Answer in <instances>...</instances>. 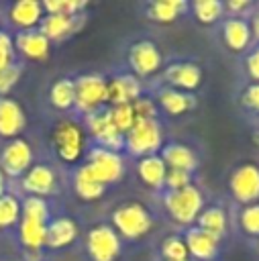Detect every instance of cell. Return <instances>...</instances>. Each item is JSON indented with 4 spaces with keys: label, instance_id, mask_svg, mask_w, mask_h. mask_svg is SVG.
I'll return each mask as SVG.
<instances>
[{
    "label": "cell",
    "instance_id": "6",
    "mask_svg": "<svg viewBox=\"0 0 259 261\" xmlns=\"http://www.w3.org/2000/svg\"><path fill=\"white\" fill-rule=\"evenodd\" d=\"M86 251L92 261H116L122 253V239L110 224H96L88 230Z\"/></svg>",
    "mask_w": 259,
    "mask_h": 261
},
{
    "label": "cell",
    "instance_id": "44",
    "mask_svg": "<svg viewBox=\"0 0 259 261\" xmlns=\"http://www.w3.org/2000/svg\"><path fill=\"white\" fill-rule=\"evenodd\" d=\"M249 27H251V35H253V39L259 43V8L253 10V18H251Z\"/></svg>",
    "mask_w": 259,
    "mask_h": 261
},
{
    "label": "cell",
    "instance_id": "31",
    "mask_svg": "<svg viewBox=\"0 0 259 261\" xmlns=\"http://www.w3.org/2000/svg\"><path fill=\"white\" fill-rule=\"evenodd\" d=\"M20 220V200L16 194H2L0 196V230L16 226Z\"/></svg>",
    "mask_w": 259,
    "mask_h": 261
},
{
    "label": "cell",
    "instance_id": "9",
    "mask_svg": "<svg viewBox=\"0 0 259 261\" xmlns=\"http://www.w3.org/2000/svg\"><path fill=\"white\" fill-rule=\"evenodd\" d=\"M228 190L232 200L243 206L259 202V167L255 163L235 167L228 177Z\"/></svg>",
    "mask_w": 259,
    "mask_h": 261
},
{
    "label": "cell",
    "instance_id": "22",
    "mask_svg": "<svg viewBox=\"0 0 259 261\" xmlns=\"http://www.w3.org/2000/svg\"><path fill=\"white\" fill-rule=\"evenodd\" d=\"M47 224L49 222H41V220H33V218H22L18 220V239L22 243V247L31 253H41L43 247H47Z\"/></svg>",
    "mask_w": 259,
    "mask_h": 261
},
{
    "label": "cell",
    "instance_id": "13",
    "mask_svg": "<svg viewBox=\"0 0 259 261\" xmlns=\"http://www.w3.org/2000/svg\"><path fill=\"white\" fill-rule=\"evenodd\" d=\"M141 82L135 73H120L108 80L106 86V102L110 106H120V104H133L135 100L141 98Z\"/></svg>",
    "mask_w": 259,
    "mask_h": 261
},
{
    "label": "cell",
    "instance_id": "18",
    "mask_svg": "<svg viewBox=\"0 0 259 261\" xmlns=\"http://www.w3.org/2000/svg\"><path fill=\"white\" fill-rule=\"evenodd\" d=\"M43 16H45V10H43V2L39 0H16L8 8V18L18 31L39 29Z\"/></svg>",
    "mask_w": 259,
    "mask_h": 261
},
{
    "label": "cell",
    "instance_id": "16",
    "mask_svg": "<svg viewBox=\"0 0 259 261\" xmlns=\"http://www.w3.org/2000/svg\"><path fill=\"white\" fill-rule=\"evenodd\" d=\"M165 80H167L169 88H175V90H182V92L190 94L196 88H200L202 69H200V65H196L192 61H177V63L167 65Z\"/></svg>",
    "mask_w": 259,
    "mask_h": 261
},
{
    "label": "cell",
    "instance_id": "12",
    "mask_svg": "<svg viewBox=\"0 0 259 261\" xmlns=\"http://www.w3.org/2000/svg\"><path fill=\"white\" fill-rule=\"evenodd\" d=\"M20 188L29 196L45 198L57 190V175L53 167L45 163H37V165H31L29 171L20 177Z\"/></svg>",
    "mask_w": 259,
    "mask_h": 261
},
{
    "label": "cell",
    "instance_id": "5",
    "mask_svg": "<svg viewBox=\"0 0 259 261\" xmlns=\"http://www.w3.org/2000/svg\"><path fill=\"white\" fill-rule=\"evenodd\" d=\"M90 173L104 186L118 184L124 177V159L116 151H108L102 147H94L88 153V161L84 163Z\"/></svg>",
    "mask_w": 259,
    "mask_h": 261
},
{
    "label": "cell",
    "instance_id": "19",
    "mask_svg": "<svg viewBox=\"0 0 259 261\" xmlns=\"http://www.w3.org/2000/svg\"><path fill=\"white\" fill-rule=\"evenodd\" d=\"M222 41L235 53H243L245 49H249V45L253 41L249 22L245 18H241V16L226 18L222 22Z\"/></svg>",
    "mask_w": 259,
    "mask_h": 261
},
{
    "label": "cell",
    "instance_id": "45",
    "mask_svg": "<svg viewBox=\"0 0 259 261\" xmlns=\"http://www.w3.org/2000/svg\"><path fill=\"white\" fill-rule=\"evenodd\" d=\"M2 194H6V175H4V171L0 169V196Z\"/></svg>",
    "mask_w": 259,
    "mask_h": 261
},
{
    "label": "cell",
    "instance_id": "27",
    "mask_svg": "<svg viewBox=\"0 0 259 261\" xmlns=\"http://www.w3.org/2000/svg\"><path fill=\"white\" fill-rule=\"evenodd\" d=\"M196 226L214 234V237H218V239H222L228 230V214L222 206H206L200 212V216L196 220Z\"/></svg>",
    "mask_w": 259,
    "mask_h": 261
},
{
    "label": "cell",
    "instance_id": "36",
    "mask_svg": "<svg viewBox=\"0 0 259 261\" xmlns=\"http://www.w3.org/2000/svg\"><path fill=\"white\" fill-rule=\"evenodd\" d=\"M86 8V2L82 0H45L43 2V10L45 14H69V16H77L80 10Z\"/></svg>",
    "mask_w": 259,
    "mask_h": 261
},
{
    "label": "cell",
    "instance_id": "37",
    "mask_svg": "<svg viewBox=\"0 0 259 261\" xmlns=\"http://www.w3.org/2000/svg\"><path fill=\"white\" fill-rule=\"evenodd\" d=\"M163 186L167 188V192L188 188V186H192V173L190 171H184V169H167Z\"/></svg>",
    "mask_w": 259,
    "mask_h": 261
},
{
    "label": "cell",
    "instance_id": "14",
    "mask_svg": "<svg viewBox=\"0 0 259 261\" xmlns=\"http://www.w3.org/2000/svg\"><path fill=\"white\" fill-rule=\"evenodd\" d=\"M184 243L188 247V255L194 257L196 261H214L220 251V239L198 226L186 230Z\"/></svg>",
    "mask_w": 259,
    "mask_h": 261
},
{
    "label": "cell",
    "instance_id": "7",
    "mask_svg": "<svg viewBox=\"0 0 259 261\" xmlns=\"http://www.w3.org/2000/svg\"><path fill=\"white\" fill-rule=\"evenodd\" d=\"M73 84H75V108L86 116L100 110L106 104L108 80H104L100 73H84L75 77Z\"/></svg>",
    "mask_w": 259,
    "mask_h": 261
},
{
    "label": "cell",
    "instance_id": "24",
    "mask_svg": "<svg viewBox=\"0 0 259 261\" xmlns=\"http://www.w3.org/2000/svg\"><path fill=\"white\" fill-rule=\"evenodd\" d=\"M157 102L159 106L171 114V116H182L186 114L188 110L194 108V96L188 94V92H182V90H175V88H161L159 94H157Z\"/></svg>",
    "mask_w": 259,
    "mask_h": 261
},
{
    "label": "cell",
    "instance_id": "23",
    "mask_svg": "<svg viewBox=\"0 0 259 261\" xmlns=\"http://www.w3.org/2000/svg\"><path fill=\"white\" fill-rule=\"evenodd\" d=\"M77 16H69V14H45L43 20H41V24H39V31L49 41H61V39L69 37L77 29V24H75Z\"/></svg>",
    "mask_w": 259,
    "mask_h": 261
},
{
    "label": "cell",
    "instance_id": "11",
    "mask_svg": "<svg viewBox=\"0 0 259 261\" xmlns=\"http://www.w3.org/2000/svg\"><path fill=\"white\" fill-rule=\"evenodd\" d=\"M128 65L137 77H149V75L157 73L163 65L159 47L149 39L133 43L128 49Z\"/></svg>",
    "mask_w": 259,
    "mask_h": 261
},
{
    "label": "cell",
    "instance_id": "28",
    "mask_svg": "<svg viewBox=\"0 0 259 261\" xmlns=\"http://www.w3.org/2000/svg\"><path fill=\"white\" fill-rule=\"evenodd\" d=\"M73 188H75V194L82 198V200H88V202H94V200H100L106 186L100 184L86 165H80L73 173Z\"/></svg>",
    "mask_w": 259,
    "mask_h": 261
},
{
    "label": "cell",
    "instance_id": "10",
    "mask_svg": "<svg viewBox=\"0 0 259 261\" xmlns=\"http://www.w3.org/2000/svg\"><path fill=\"white\" fill-rule=\"evenodd\" d=\"M33 165V149L29 141L16 137L10 139L0 151V169L6 177H22Z\"/></svg>",
    "mask_w": 259,
    "mask_h": 261
},
{
    "label": "cell",
    "instance_id": "4",
    "mask_svg": "<svg viewBox=\"0 0 259 261\" xmlns=\"http://www.w3.org/2000/svg\"><path fill=\"white\" fill-rule=\"evenodd\" d=\"M163 147V130L157 120H139L124 135V149L128 155L141 159L147 155H157Z\"/></svg>",
    "mask_w": 259,
    "mask_h": 261
},
{
    "label": "cell",
    "instance_id": "29",
    "mask_svg": "<svg viewBox=\"0 0 259 261\" xmlns=\"http://www.w3.org/2000/svg\"><path fill=\"white\" fill-rule=\"evenodd\" d=\"M49 102L57 110H69L75 106V84L71 77H59L49 88Z\"/></svg>",
    "mask_w": 259,
    "mask_h": 261
},
{
    "label": "cell",
    "instance_id": "43",
    "mask_svg": "<svg viewBox=\"0 0 259 261\" xmlns=\"http://www.w3.org/2000/svg\"><path fill=\"white\" fill-rule=\"evenodd\" d=\"M224 10H230L232 14H237V16L243 18V12L251 10V2L249 0H228L224 4Z\"/></svg>",
    "mask_w": 259,
    "mask_h": 261
},
{
    "label": "cell",
    "instance_id": "20",
    "mask_svg": "<svg viewBox=\"0 0 259 261\" xmlns=\"http://www.w3.org/2000/svg\"><path fill=\"white\" fill-rule=\"evenodd\" d=\"M80 234V226L69 216H57L47 224V247L49 249H65Z\"/></svg>",
    "mask_w": 259,
    "mask_h": 261
},
{
    "label": "cell",
    "instance_id": "41",
    "mask_svg": "<svg viewBox=\"0 0 259 261\" xmlns=\"http://www.w3.org/2000/svg\"><path fill=\"white\" fill-rule=\"evenodd\" d=\"M245 69H247V75L253 80V84H259V43L247 53Z\"/></svg>",
    "mask_w": 259,
    "mask_h": 261
},
{
    "label": "cell",
    "instance_id": "42",
    "mask_svg": "<svg viewBox=\"0 0 259 261\" xmlns=\"http://www.w3.org/2000/svg\"><path fill=\"white\" fill-rule=\"evenodd\" d=\"M243 104L253 110V112H259V84H249L243 92Z\"/></svg>",
    "mask_w": 259,
    "mask_h": 261
},
{
    "label": "cell",
    "instance_id": "21",
    "mask_svg": "<svg viewBox=\"0 0 259 261\" xmlns=\"http://www.w3.org/2000/svg\"><path fill=\"white\" fill-rule=\"evenodd\" d=\"M159 157L167 165V169H184V171H194L198 167V155L194 153L192 147L184 143H167L161 147Z\"/></svg>",
    "mask_w": 259,
    "mask_h": 261
},
{
    "label": "cell",
    "instance_id": "30",
    "mask_svg": "<svg viewBox=\"0 0 259 261\" xmlns=\"http://www.w3.org/2000/svg\"><path fill=\"white\" fill-rule=\"evenodd\" d=\"M192 12L202 24H214L218 18L224 16V4L220 0H196L192 4Z\"/></svg>",
    "mask_w": 259,
    "mask_h": 261
},
{
    "label": "cell",
    "instance_id": "2",
    "mask_svg": "<svg viewBox=\"0 0 259 261\" xmlns=\"http://www.w3.org/2000/svg\"><path fill=\"white\" fill-rule=\"evenodd\" d=\"M51 147L63 163H77L86 149V128L71 120H59L51 130Z\"/></svg>",
    "mask_w": 259,
    "mask_h": 261
},
{
    "label": "cell",
    "instance_id": "3",
    "mask_svg": "<svg viewBox=\"0 0 259 261\" xmlns=\"http://www.w3.org/2000/svg\"><path fill=\"white\" fill-rule=\"evenodd\" d=\"M153 226L151 212L141 202H124L112 212V228L120 234V239H141Z\"/></svg>",
    "mask_w": 259,
    "mask_h": 261
},
{
    "label": "cell",
    "instance_id": "35",
    "mask_svg": "<svg viewBox=\"0 0 259 261\" xmlns=\"http://www.w3.org/2000/svg\"><path fill=\"white\" fill-rule=\"evenodd\" d=\"M110 118L114 122V126L118 128V133L126 135L135 124V112H133V104H120V106H110Z\"/></svg>",
    "mask_w": 259,
    "mask_h": 261
},
{
    "label": "cell",
    "instance_id": "32",
    "mask_svg": "<svg viewBox=\"0 0 259 261\" xmlns=\"http://www.w3.org/2000/svg\"><path fill=\"white\" fill-rule=\"evenodd\" d=\"M20 216L41 220V222H49V204H47V200L39 198V196H27L20 202Z\"/></svg>",
    "mask_w": 259,
    "mask_h": 261
},
{
    "label": "cell",
    "instance_id": "39",
    "mask_svg": "<svg viewBox=\"0 0 259 261\" xmlns=\"http://www.w3.org/2000/svg\"><path fill=\"white\" fill-rule=\"evenodd\" d=\"M14 37L0 31V69L14 65Z\"/></svg>",
    "mask_w": 259,
    "mask_h": 261
},
{
    "label": "cell",
    "instance_id": "34",
    "mask_svg": "<svg viewBox=\"0 0 259 261\" xmlns=\"http://www.w3.org/2000/svg\"><path fill=\"white\" fill-rule=\"evenodd\" d=\"M239 226L249 237H259V202L247 204L239 212Z\"/></svg>",
    "mask_w": 259,
    "mask_h": 261
},
{
    "label": "cell",
    "instance_id": "33",
    "mask_svg": "<svg viewBox=\"0 0 259 261\" xmlns=\"http://www.w3.org/2000/svg\"><path fill=\"white\" fill-rule=\"evenodd\" d=\"M161 255L165 261H188V247L184 243V237L169 234L161 241Z\"/></svg>",
    "mask_w": 259,
    "mask_h": 261
},
{
    "label": "cell",
    "instance_id": "40",
    "mask_svg": "<svg viewBox=\"0 0 259 261\" xmlns=\"http://www.w3.org/2000/svg\"><path fill=\"white\" fill-rule=\"evenodd\" d=\"M20 80V67L18 65H10L6 69H0V94H8L16 82Z\"/></svg>",
    "mask_w": 259,
    "mask_h": 261
},
{
    "label": "cell",
    "instance_id": "8",
    "mask_svg": "<svg viewBox=\"0 0 259 261\" xmlns=\"http://www.w3.org/2000/svg\"><path fill=\"white\" fill-rule=\"evenodd\" d=\"M86 126L92 135V139L98 143V147L108 151H120L124 149V135L118 133L110 118V108H100L86 116Z\"/></svg>",
    "mask_w": 259,
    "mask_h": 261
},
{
    "label": "cell",
    "instance_id": "15",
    "mask_svg": "<svg viewBox=\"0 0 259 261\" xmlns=\"http://www.w3.org/2000/svg\"><path fill=\"white\" fill-rule=\"evenodd\" d=\"M14 49L31 59V61H43L49 57V51H51V41L39 31V29H33V31H18L16 37H14Z\"/></svg>",
    "mask_w": 259,
    "mask_h": 261
},
{
    "label": "cell",
    "instance_id": "17",
    "mask_svg": "<svg viewBox=\"0 0 259 261\" xmlns=\"http://www.w3.org/2000/svg\"><path fill=\"white\" fill-rule=\"evenodd\" d=\"M27 126V116L22 106L8 98V96H0V137L4 139H16Z\"/></svg>",
    "mask_w": 259,
    "mask_h": 261
},
{
    "label": "cell",
    "instance_id": "38",
    "mask_svg": "<svg viewBox=\"0 0 259 261\" xmlns=\"http://www.w3.org/2000/svg\"><path fill=\"white\" fill-rule=\"evenodd\" d=\"M133 112H135L137 122L139 120H157V106L151 98L141 96L139 100H135L133 102Z\"/></svg>",
    "mask_w": 259,
    "mask_h": 261
},
{
    "label": "cell",
    "instance_id": "25",
    "mask_svg": "<svg viewBox=\"0 0 259 261\" xmlns=\"http://www.w3.org/2000/svg\"><path fill=\"white\" fill-rule=\"evenodd\" d=\"M137 173L141 177V181L149 188H155L159 190L165 181V173H167V165L163 163V159L157 155H147V157H141L137 161Z\"/></svg>",
    "mask_w": 259,
    "mask_h": 261
},
{
    "label": "cell",
    "instance_id": "1",
    "mask_svg": "<svg viewBox=\"0 0 259 261\" xmlns=\"http://www.w3.org/2000/svg\"><path fill=\"white\" fill-rule=\"evenodd\" d=\"M163 208L171 220L188 226V224H194L198 220L200 212L204 210V196H202L200 188L192 184V186L182 188V190L165 192Z\"/></svg>",
    "mask_w": 259,
    "mask_h": 261
},
{
    "label": "cell",
    "instance_id": "26",
    "mask_svg": "<svg viewBox=\"0 0 259 261\" xmlns=\"http://www.w3.org/2000/svg\"><path fill=\"white\" fill-rule=\"evenodd\" d=\"M186 10H188V4L184 0H155V2H149L145 8L147 16L161 24H169L177 20Z\"/></svg>",
    "mask_w": 259,
    "mask_h": 261
}]
</instances>
